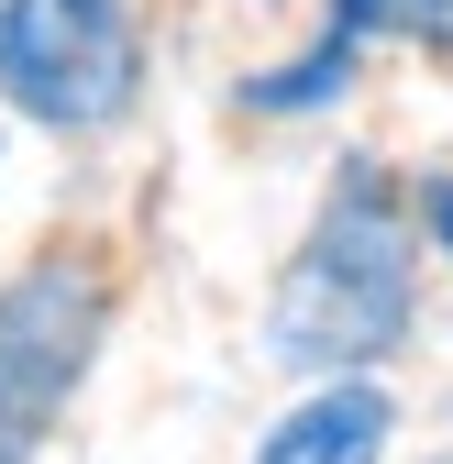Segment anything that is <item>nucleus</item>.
Listing matches in <instances>:
<instances>
[{"label": "nucleus", "mask_w": 453, "mask_h": 464, "mask_svg": "<svg viewBox=\"0 0 453 464\" xmlns=\"http://www.w3.org/2000/svg\"><path fill=\"white\" fill-rule=\"evenodd\" d=\"M410 321V232L365 178L332 199V221L310 232L299 276L276 287V354L288 365H365L387 354Z\"/></svg>", "instance_id": "1"}, {"label": "nucleus", "mask_w": 453, "mask_h": 464, "mask_svg": "<svg viewBox=\"0 0 453 464\" xmlns=\"http://www.w3.org/2000/svg\"><path fill=\"white\" fill-rule=\"evenodd\" d=\"M100 310L111 299H100V276L78 255H55V266L0 287V464H34L55 398L78 387L89 343H100Z\"/></svg>", "instance_id": "2"}, {"label": "nucleus", "mask_w": 453, "mask_h": 464, "mask_svg": "<svg viewBox=\"0 0 453 464\" xmlns=\"http://www.w3.org/2000/svg\"><path fill=\"white\" fill-rule=\"evenodd\" d=\"M0 89L34 122H100L133 89V23L122 0H12L0 12Z\"/></svg>", "instance_id": "3"}, {"label": "nucleus", "mask_w": 453, "mask_h": 464, "mask_svg": "<svg viewBox=\"0 0 453 464\" xmlns=\"http://www.w3.org/2000/svg\"><path fill=\"white\" fill-rule=\"evenodd\" d=\"M387 453V398L376 387H332L310 410H288L265 431V464H376Z\"/></svg>", "instance_id": "4"}, {"label": "nucleus", "mask_w": 453, "mask_h": 464, "mask_svg": "<svg viewBox=\"0 0 453 464\" xmlns=\"http://www.w3.org/2000/svg\"><path fill=\"white\" fill-rule=\"evenodd\" d=\"M343 67H354V23L332 34V44L310 55V67H288V78H255V100H265V111H299V100H332V89H343Z\"/></svg>", "instance_id": "5"}, {"label": "nucleus", "mask_w": 453, "mask_h": 464, "mask_svg": "<svg viewBox=\"0 0 453 464\" xmlns=\"http://www.w3.org/2000/svg\"><path fill=\"white\" fill-rule=\"evenodd\" d=\"M343 23H354V34L387 23V34H431V44H442V34H453V0H343Z\"/></svg>", "instance_id": "6"}, {"label": "nucleus", "mask_w": 453, "mask_h": 464, "mask_svg": "<svg viewBox=\"0 0 453 464\" xmlns=\"http://www.w3.org/2000/svg\"><path fill=\"white\" fill-rule=\"evenodd\" d=\"M431 232H442V244H453V188H431Z\"/></svg>", "instance_id": "7"}]
</instances>
